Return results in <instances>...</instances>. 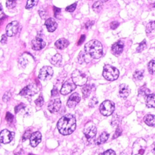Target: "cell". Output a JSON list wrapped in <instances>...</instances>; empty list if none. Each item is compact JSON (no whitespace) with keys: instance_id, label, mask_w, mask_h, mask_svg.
<instances>
[{"instance_id":"ab89813d","label":"cell","mask_w":155,"mask_h":155,"mask_svg":"<svg viewBox=\"0 0 155 155\" xmlns=\"http://www.w3.org/2000/svg\"><path fill=\"white\" fill-rule=\"evenodd\" d=\"M31 134H32V133H31L30 131H26L25 132V133L24 134L23 136H22V140L24 141L25 140H26V139H27L28 138L30 137Z\"/></svg>"},{"instance_id":"603a6c76","label":"cell","mask_w":155,"mask_h":155,"mask_svg":"<svg viewBox=\"0 0 155 155\" xmlns=\"http://www.w3.org/2000/svg\"><path fill=\"white\" fill-rule=\"evenodd\" d=\"M51 63L56 67H59L62 62V56L59 53H56L54 54L50 60Z\"/></svg>"},{"instance_id":"5bb4252c","label":"cell","mask_w":155,"mask_h":155,"mask_svg":"<svg viewBox=\"0 0 155 155\" xmlns=\"http://www.w3.org/2000/svg\"><path fill=\"white\" fill-rule=\"evenodd\" d=\"M81 101V97L79 93H74L68 98L67 105L69 108H74Z\"/></svg>"},{"instance_id":"d590c367","label":"cell","mask_w":155,"mask_h":155,"mask_svg":"<svg viewBox=\"0 0 155 155\" xmlns=\"http://www.w3.org/2000/svg\"><path fill=\"white\" fill-rule=\"evenodd\" d=\"M44 99H43V97H42V96H39L38 97V99H36V100H35V104H36V105H37V106H38V107H41V106H42L43 105V104H44Z\"/></svg>"},{"instance_id":"e0dca14e","label":"cell","mask_w":155,"mask_h":155,"mask_svg":"<svg viewBox=\"0 0 155 155\" xmlns=\"http://www.w3.org/2000/svg\"><path fill=\"white\" fill-rule=\"evenodd\" d=\"M123 48H124L123 42L119 41L112 45L111 51L113 54L116 56H118L122 52Z\"/></svg>"},{"instance_id":"9c48e42d","label":"cell","mask_w":155,"mask_h":155,"mask_svg":"<svg viewBox=\"0 0 155 155\" xmlns=\"http://www.w3.org/2000/svg\"><path fill=\"white\" fill-rule=\"evenodd\" d=\"M53 74V68L50 66H44L41 69L38 77L42 81H47L51 78Z\"/></svg>"},{"instance_id":"4316f807","label":"cell","mask_w":155,"mask_h":155,"mask_svg":"<svg viewBox=\"0 0 155 155\" xmlns=\"http://www.w3.org/2000/svg\"><path fill=\"white\" fill-rule=\"evenodd\" d=\"M102 2L101 1H97L96 2H94L93 5V10L96 13H99L101 12V10L102 8Z\"/></svg>"},{"instance_id":"8fae6325","label":"cell","mask_w":155,"mask_h":155,"mask_svg":"<svg viewBox=\"0 0 155 155\" xmlns=\"http://www.w3.org/2000/svg\"><path fill=\"white\" fill-rule=\"evenodd\" d=\"M15 133L8 130H3L0 133V142L8 143L12 141L14 137Z\"/></svg>"},{"instance_id":"4dcf8cb0","label":"cell","mask_w":155,"mask_h":155,"mask_svg":"<svg viewBox=\"0 0 155 155\" xmlns=\"http://www.w3.org/2000/svg\"><path fill=\"white\" fill-rule=\"evenodd\" d=\"M143 77V71H136L133 74V78L136 80H141Z\"/></svg>"},{"instance_id":"74e56055","label":"cell","mask_w":155,"mask_h":155,"mask_svg":"<svg viewBox=\"0 0 155 155\" xmlns=\"http://www.w3.org/2000/svg\"><path fill=\"white\" fill-rule=\"evenodd\" d=\"M98 103V101L96 97H93L90 101L89 102V106L90 107H94Z\"/></svg>"},{"instance_id":"60d3db41","label":"cell","mask_w":155,"mask_h":155,"mask_svg":"<svg viewBox=\"0 0 155 155\" xmlns=\"http://www.w3.org/2000/svg\"><path fill=\"white\" fill-rule=\"evenodd\" d=\"M5 119L8 122H12L13 119V116L10 112H7L5 115Z\"/></svg>"},{"instance_id":"44dd1931","label":"cell","mask_w":155,"mask_h":155,"mask_svg":"<svg viewBox=\"0 0 155 155\" xmlns=\"http://www.w3.org/2000/svg\"><path fill=\"white\" fill-rule=\"evenodd\" d=\"M69 44V42L65 38H61L56 41L55 46L59 50H63L66 48Z\"/></svg>"},{"instance_id":"681fc988","label":"cell","mask_w":155,"mask_h":155,"mask_svg":"<svg viewBox=\"0 0 155 155\" xmlns=\"http://www.w3.org/2000/svg\"><path fill=\"white\" fill-rule=\"evenodd\" d=\"M51 93V96H55L58 95V88L56 87H54V88L52 89Z\"/></svg>"},{"instance_id":"9a60e30c","label":"cell","mask_w":155,"mask_h":155,"mask_svg":"<svg viewBox=\"0 0 155 155\" xmlns=\"http://www.w3.org/2000/svg\"><path fill=\"white\" fill-rule=\"evenodd\" d=\"M96 132H97L96 128L94 125L88 126V127L85 128L84 131L85 136L88 140H92L95 137L96 134Z\"/></svg>"},{"instance_id":"7a4b0ae2","label":"cell","mask_w":155,"mask_h":155,"mask_svg":"<svg viewBox=\"0 0 155 155\" xmlns=\"http://www.w3.org/2000/svg\"><path fill=\"white\" fill-rule=\"evenodd\" d=\"M84 51L93 59H99L103 54L102 44L96 39L91 40L85 44L84 46Z\"/></svg>"},{"instance_id":"e575fe53","label":"cell","mask_w":155,"mask_h":155,"mask_svg":"<svg viewBox=\"0 0 155 155\" xmlns=\"http://www.w3.org/2000/svg\"><path fill=\"white\" fill-rule=\"evenodd\" d=\"M76 5H77V2H74V3L72 4L71 5L67 6V7L65 8V10H66L67 12H74V10L76 9Z\"/></svg>"},{"instance_id":"b9f144b4","label":"cell","mask_w":155,"mask_h":155,"mask_svg":"<svg viewBox=\"0 0 155 155\" xmlns=\"http://www.w3.org/2000/svg\"><path fill=\"white\" fill-rule=\"evenodd\" d=\"M53 12H54V15L55 17H57L60 13H61V9L58 8V7H56L55 6L53 7Z\"/></svg>"},{"instance_id":"277c9868","label":"cell","mask_w":155,"mask_h":155,"mask_svg":"<svg viewBox=\"0 0 155 155\" xmlns=\"http://www.w3.org/2000/svg\"><path fill=\"white\" fill-rule=\"evenodd\" d=\"M73 82L78 86L84 85L87 81V77L86 74L79 70H75L71 75Z\"/></svg>"},{"instance_id":"bcb514c9","label":"cell","mask_w":155,"mask_h":155,"mask_svg":"<svg viewBox=\"0 0 155 155\" xmlns=\"http://www.w3.org/2000/svg\"><path fill=\"white\" fill-rule=\"evenodd\" d=\"M103 155H116V153H115V152L113 150L109 149V150L105 151L103 153Z\"/></svg>"},{"instance_id":"7c38bea8","label":"cell","mask_w":155,"mask_h":155,"mask_svg":"<svg viewBox=\"0 0 155 155\" xmlns=\"http://www.w3.org/2000/svg\"><path fill=\"white\" fill-rule=\"evenodd\" d=\"M61 107V101L59 99L51 100L48 105V110L52 113L58 112Z\"/></svg>"},{"instance_id":"52a82bcc","label":"cell","mask_w":155,"mask_h":155,"mask_svg":"<svg viewBox=\"0 0 155 155\" xmlns=\"http://www.w3.org/2000/svg\"><path fill=\"white\" fill-rule=\"evenodd\" d=\"M38 88L36 85L31 84L25 86L19 92V94L24 97H31L34 96L38 91Z\"/></svg>"},{"instance_id":"7402d4cb","label":"cell","mask_w":155,"mask_h":155,"mask_svg":"<svg viewBox=\"0 0 155 155\" xmlns=\"http://www.w3.org/2000/svg\"><path fill=\"white\" fill-rule=\"evenodd\" d=\"M144 122L148 126L155 127V116L153 114H147L143 118Z\"/></svg>"},{"instance_id":"4fadbf2b","label":"cell","mask_w":155,"mask_h":155,"mask_svg":"<svg viewBox=\"0 0 155 155\" xmlns=\"http://www.w3.org/2000/svg\"><path fill=\"white\" fill-rule=\"evenodd\" d=\"M45 45L46 44L45 41H44V40L42 38L38 37H36L35 39H33L31 41V48L34 50H40L42 49L45 46Z\"/></svg>"},{"instance_id":"d4e9b609","label":"cell","mask_w":155,"mask_h":155,"mask_svg":"<svg viewBox=\"0 0 155 155\" xmlns=\"http://www.w3.org/2000/svg\"><path fill=\"white\" fill-rule=\"evenodd\" d=\"M108 137H109V134L108 133L104 131L97 138V140L96 141V143L97 145H100V144L104 143L108 140Z\"/></svg>"},{"instance_id":"6da1fadb","label":"cell","mask_w":155,"mask_h":155,"mask_svg":"<svg viewBox=\"0 0 155 155\" xmlns=\"http://www.w3.org/2000/svg\"><path fill=\"white\" fill-rule=\"evenodd\" d=\"M57 127L61 134L63 135L70 134L76 129V119L73 115L67 114L59 120Z\"/></svg>"},{"instance_id":"5b68a950","label":"cell","mask_w":155,"mask_h":155,"mask_svg":"<svg viewBox=\"0 0 155 155\" xmlns=\"http://www.w3.org/2000/svg\"><path fill=\"white\" fill-rule=\"evenodd\" d=\"M146 148V142L143 139H139L134 143L132 155H143Z\"/></svg>"},{"instance_id":"ba28073f","label":"cell","mask_w":155,"mask_h":155,"mask_svg":"<svg viewBox=\"0 0 155 155\" xmlns=\"http://www.w3.org/2000/svg\"><path fill=\"white\" fill-rule=\"evenodd\" d=\"M76 87V85L73 82L71 78L67 80L62 85L60 92L63 95H66L73 91Z\"/></svg>"},{"instance_id":"30bf717a","label":"cell","mask_w":155,"mask_h":155,"mask_svg":"<svg viewBox=\"0 0 155 155\" xmlns=\"http://www.w3.org/2000/svg\"><path fill=\"white\" fill-rule=\"evenodd\" d=\"M19 28V23L16 21H12L7 24L6 27V35L9 37L14 36L18 33Z\"/></svg>"},{"instance_id":"ee69618b","label":"cell","mask_w":155,"mask_h":155,"mask_svg":"<svg viewBox=\"0 0 155 155\" xmlns=\"http://www.w3.org/2000/svg\"><path fill=\"white\" fill-rule=\"evenodd\" d=\"M119 24L118 22L113 21V22H111V24H110V28L112 30H114L119 26Z\"/></svg>"},{"instance_id":"f546056e","label":"cell","mask_w":155,"mask_h":155,"mask_svg":"<svg viewBox=\"0 0 155 155\" xmlns=\"http://www.w3.org/2000/svg\"><path fill=\"white\" fill-rule=\"evenodd\" d=\"M154 28H155V21H151L148 22L146 25V29H145L146 33H149L151 32Z\"/></svg>"},{"instance_id":"1f68e13d","label":"cell","mask_w":155,"mask_h":155,"mask_svg":"<svg viewBox=\"0 0 155 155\" xmlns=\"http://www.w3.org/2000/svg\"><path fill=\"white\" fill-rule=\"evenodd\" d=\"M38 2V0H27L25 8L27 9L31 8L36 5Z\"/></svg>"},{"instance_id":"7dc6e473","label":"cell","mask_w":155,"mask_h":155,"mask_svg":"<svg viewBox=\"0 0 155 155\" xmlns=\"http://www.w3.org/2000/svg\"><path fill=\"white\" fill-rule=\"evenodd\" d=\"M7 41V35L6 34H4L2 35L1 36V43L2 44H6Z\"/></svg>"},{"instance_id":"db71d44e","label":"cell","mask_w":155,"mask_h":155,"mask_svg":"<svg viewBox=\"0 0 155 155\" xmlns=\"http://www.w3.org/2000/svg\"><path fill=\"white\" fill-rule=\"evenodd\" d=\"M29 155H34V154H30Z\"/></svg>"},{"instance_id":"484cf974","label":"cell","mask_w":155,"mask_h":155,"mask_svg":"<svg viewBox=\"0 0 155 155\" xmlns=\"http://www.w3.org/2000/svg\"><path fill=\"white\" fill-rule=\"evenodd\" d=\"M91 91V86L90 85H85L82 88V93L83 94V97L84 98H87L90 94Z\"/></svg>"},{"instance_id":"8d00e7d4","label":"cell","mask_w":155,"mask_h":155,"mask_svg":"<svg viewBox=\"0 0 155 155\" xmlns=\"http://www.w3.org/2000/svg\"><path fill=\"white\" fill-rule=\"evenodd\" d=\"M11 96H12V94L10 91H7L5 93V94H4V96L2 97V99L4 102H7L10 100V97H11Z\"/></svg>"},{"instance_id":"f1b7e54d","label":"cell","mask_w":155,"mask_h":155,"mask_svg":"<svg viewBox=\"0 0 155 155\" xmlns=\"http://www.w3.org/2000/svg\"><path fill=\"white\" fill-rule=\"evenodd\" d=\"M148 70L150 74H155V60H151L148 64Z\"/></svg>"},{"instance_id":"cb8c5ba5","label":"cell","mask_w":155,"mask_h":155,"mask_svg":"<svg viewBox=\"0 0 155 155\" xmlns=\"http://www.w3.org/2000/svg\"><path fill=\"white\" fill-rule=\"evenodd\" d=\"M91 58L88 54H87L85 52L81 51L78 55V62L79 64H82L83 62H88L90 59H89Z\"/></svg>"},{"instance_id":"816d5d0a","label":"cell","mask_w":155,"mask_h":155,"mask_svg":"<svg viewBox=\"0 0 155 155\" xmlns=\"http://www.w3.org/2000/svg\"><path fill=\"white\" fill-rule=\"evenodd\" d=\"M153 149H152V152H153V154H155V142L153 143Z\"/></svg>"},{"instance_id":"3957f363","label":"cell","mask_w":155,"mask_h":155,"mask_svg":"<svg viewBox=\"0 0 155 155\" xmlns=\"http://www.w3.org/2000/svg\"><path fill=\"white\" fill-rule=\"evenodd\" d=\"M103 76L108 81H113L117 79L119 72V70L114 67L110 65H105L104 67Z\"/></svg>"},{"instance_id":"2e32d148","label":"cell","mask_w":155,"mask_h":155,"mask_svg":"<svg viewBox=\"0 0 155 155\" xmlns=\"http://www.w3.org/2000/svg\"><path fill=\"white\" fill-rule=\"evenodd\" d=\"M42 135L39 131H36L31 134L30 137V143L31 147H36L41 141Z\"/></svg>"},{"instance_id":"836d02e7","label":"cell","mask_w":155,"mask_h":155,"mask_svg":"<svg viewBox=\"0 0 155 155\" xmlns=\"http://www.w3.org/2000/svg\"><path fill=\"white\" fill-rule=\"evenodd\" d=\"M147 47V44H146V41L144 39L143 41H142L139 45V46L137 47V48H136V51L138 53H140L141 51H142Z\"/></svg>"},{"instance_id":"d6a6232c","label":"cell","mask_w":155,"mask_h":155,"mask_svg":"<svg viewBox=\"0 0 155 155\" xmlns=\"http://www.w3.org/2000/svg\"><path fill=\"white\" fill-rule=\"evenodd\" d=\"M17 4V1L16 0H7L6 1V7L9 8H14Z\"/></svg>"},{"instance_id":"8992f818","label":"cell","mask_w":155,"mask_h":155,"mask_svg":"<svg viewBox=\"0 0 155 155\" xmlns=\"http://www.w3.org/2000/svg\"><path fill=\"white\" fill-rule=\"evenodd\" d=\"M99 110L102 115L105 116H110L114 110V104L113 102L106 100L100 105Z\"/></svg>"},{"instance_id":"f35d334b","label":"cell","mask_w":155,"mask_h":155,"mask_svg":"<svg viewBox=\"0 0 155 155\" xmlns=\"http://www.w3.org/2000/svg\"><path fill=\"white\" fill-rule=\"evenodd\" d=\"M122 134V129L120 128V127H117V128L116 129L114 135H113V139H116L117 138V137H119V136H120V134Z\"/></svg>"},{"instance_id":"83f0119b","label":"cell","mask_w":155,"mask_h":155,"mask_svg":"<svg viewBox=\"0 0 155 155\" xmlns=\"http://www.w3.org/2000/svg\"><path fill=\"white\" fill-rule=\"evenodd\" d=\"M150 92H151L150 90L147 87H146L145 85L142 86L139 89V91H138V93L139 96L140 95V96H146L147 95L150 94Z\"/></svg>"},{"instance_id":"d6986e66","label":"cell","mask_w":155,"mask_h":155,"mask_svg":"<svg viewBox=\"0 0 155 155\" xmlns=\"http://www.w3.org/2000/svg\"><path fill=\"white\" fill-rule=\"evenodd\" d=\"M131 90L128 85L125 84H122L120 85L119 88V95L121 97L126 99L130 94Z\"/></svg>"},{"instance_id":"c3c4849f","label":"cell","mask_w":155,"mask_h":155,"mask_svg":"<svg viewBox=\"0 0 155 155\" xmlns=\"http://www.w3.org/2000/svg\"><path fill=\"white\" fill-rule=\"evenodd\" d=\"M85 36L84 35H81V36L80 37L79 40V41L78 42V45H81V44L84 42V41H85Z\"/></svg>"},{"instance_id":"7bdbcfd3","label":"cell","mask_w":155,"mask_h":155,"mask_svg":"<svg viewBox=\"0 0 155 155\" xmlns=\"http://www.w3.org/2000/svg\"><path fill=\"white\" fill-rule=\"evenodd\" d=\"M39 14L40 15V16L42 18V19H45V17L47 16V13H46V12L45 10L44 9H40L39 10Z\"/></svg>"},{"instance_id":"ffe728a7","label":"cell","mask_w":155,"mask_h":155,"mask_svg":"<svg viewBox=\"0 0 155 155\" xmlns=\"http://www.w3.org/2000/svg\"><path fill=\"white\" fill-rule=\"evenodd\" d=\"M145 104L148 108L155 107V94H149L145 96Z\"/></svg>"},{"instance_id":"f907efd6","label":"cell","mask_w":155,"mask_h":155,"mask_svg":"<svg viewBox=\"0 0 155 155\" xmlns=\"http://www.w3.org/2000/svg\"><path fill=\"white\" fill-rule=\"evenodd\" d=\"M94 23V21H88V22L85 24V28H86L87 29H88L89 28H90V27L93 25Z\"/></svg>"},{"instance_id":"ac0fdd59","label":"cell","mask_w":155,"mask_h":155,"mask_svg":"<svg viewBox=\"0 0 155 155\" xmlns=\"http://www.w3.org/2000/svg\"><path fill=\"white\" fill-rule=\"evenodd\" d=\"M45 25L49 32L54 31L58 27V24L55 19L52 18H49L46 19L45 22Z\"/></svg>"},{"instance_id":"f6af8a7d","label":"cell","mask_w":155,"mask_h":155,"mask_svg":"<svg viewBox=\"0 0 155 155\" xmlns=\"http://www.w3.org/2000/svg\"><path fill=\"white\" fill-rule=\"evenodd\" d=\"M24 107V104H19L18 105L16 106L15 108V113H18V111H20L22 108H23Z\"/></svg>"},{"instance_id":"f5cc1de1","label":"cell","mask_w":155,"mask_h":155,"mask_svg":"<svg viewBox=\"0 0 155 155\" xmlns=\"http://www.w3.org/2000/svg\"><path fill=\"white\" fill-rule=\"evenodd\" d=\"M2 12H3V8H2V7L1 4H0V15L2 13Z\"/></svg>"}]
</instances>
